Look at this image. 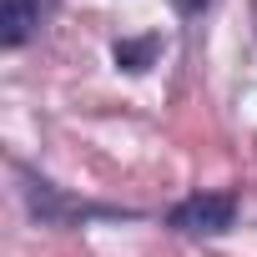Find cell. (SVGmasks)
Masks as SVG:
<instances>
[{
	"instance_id": "cell-1",
	"label": "cell",
	"mask_w": 257,
	"mask_h": 257,
	"mask_svg": "<svg viewBox=\"0 0 257 257\" xmlns=\"http://www.w3.org/2000/svg\"><path fill=\"white\" fill-rule=\"evenodd\" d=\"M232 212H237L232 192H197V197H187L172 212V227L177 232H192V237H212V232L232 227Z\"/></svg>"
},
{
	"instance_id": "cell-2",
	"label": "cell",
	"mask_w": 257,
	"mask_h": 257,
	"mask_svg": "<svg viewBox=\"0 0 257 257\" xmlns=\"http://www.w3.org/2000/svg\"><path fill=\"white\" fill-rule=\"evenodd\" d=\"M41 21V11H36V0H6V16H0V26H6V31H0V41H6L11 51L31 36V26Z\"/></svg>"
},
{
	"instance_id": "cell-3",
	"label": "cell",
	"mask_w": 257,
	"mask_h": 257,
	"mask_svg": "<svg viewBox=\"0 0 257 257\" xmlns=\"http://www.w3.org/2000/svg\"><path fill=\"white\" fill-rule=\"evenodd\" d=\"M197 6H207V0H182V11H197Z\"/></svg>"
}]
</instances>
